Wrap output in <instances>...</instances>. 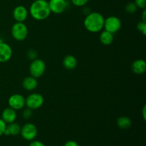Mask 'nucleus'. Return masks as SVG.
<instances>
[{
	"instance_id": "1",
	"label": "nucleus",
	"mask_w": 146,
	"mask_h": 146,
	"mask_svg": "<svg viewBox=\"0 0 146 146\" xmlns=\"http://www.w3.org/2000/svg\"><path fill=\"white\" fill-rule=\"evenodd\" d=\"M29 14L34 19L43 21L46 19L51 15L48 1L46 0H35L30 5Z\"/></svg>"
},
{
	"instance_id": "2",
	"label": "nucleus",
	"mask_w": 146,
	"mask_h": 146,
	"mask_svg": "<svg viewBox=\"0 0 146 146\" xmlns=\"http://www.w3.org/2000/svg\"><path fill=\"white\" fill-rule=\"evenodd\" d=\"M105 18L97 11H92L86 14L84 20V26L86 29L91 33L101 32L104 29Z\"/></svg>"
},
{
	"instance_id": "3",
	"label": "nucleus",
	"mask_w": 146,
	"mask_h": 146,
	"mask_svg": "<svg viewBox=\"0 0 146 146\" xmlns=\"http://www.w3.org/2000/svg\"><path fill=\"white\" fill-rule=\"evenodd\" d=\"M11 34L16 41H24L28 36V27L24 22H15L11 27Z\"/></svg>"
},
{
	"instance_id": "4",
	"label": "nucleus",
	"mask_w": 146,
	"mask_h": 146,
	"mask_svg": "<svg viewBox=\"0 0 146 146\" xmlns=\"http://www.w3.org/2000/svg\"><path fill=\"white\" fill-rule=\"evenodd\" d=\"M46 66L44 60L37 58L31 61L29 71L30 76L36 78H38L44 75L46 71Z\"/></svg>"
},
{
	"instance_id": "5",
	"label": "nucleus",
	"mask_w": 146,
	"mask_h": 146,
	"mask_svg": "<svg viewBox=\"0 0 146 146\" xmlns=\"http://www.w3.org/2000/svg\"><path fill=\"white\" fill-rule=\"evenodd\" d=\"M44 104V98L39 93H32L25 98V106L32 111L41 108Z\"/></svg>"
},
{
	"instance_id": "6",
	"label": "nucleus",
	"mask_w": 146,
	"mask_h": 146,
	"mask_svg": "<svg viewBox=\"0 0 146 146\" xmlns=\"http://www.w3.org/2000/svg\"><path fill=\"white\" fill-rule=\"evenodd\" d=\"M37 134H38L37 127L32 123H26L21 127L20 135L25 141H31L35 140Z\"/></svg>"
},
{
	"instance_id": "7",
	"label": "nucleus",
	"mask_w": 146,
	"mask_h": 146,
	"mask_svg": "<svg viewBox=\"0 0 146 146\" xmlns=\"http://www.w3.org/2000/svg\"><path fill=\"white\" fill-rule=\"evenodd\" d=\"M122 27L121 19L115 16H110L105 19L104 29L114 34L120 31Z\"/></svg>"
},
{
	"instance_id": "8",
	"label": "nucleus",
	"mask_w": 146,
	"mask_h": 146,
	"mask_svg": "<svg viewBox=\"0 0 146 146\" xmlns=\"http://www.w3.org/2000/svg\"><path fill=\"white\" fill-rule=\"evenodd\" d=\"M8 105L15 111L23 109L25 107V97L20 94H12L8 99Z\"/></svg>"
},
{
	"instance_id": "9",
	"label": "nucleus",
	"mask_w": 146,
	"mask_h": 146,
	"mask_svg": "<svg viewBox=\"0 0 146 146\" xmlns=\"http://www.w3.org/2000/svg\"><path fill=\"white\" fill-rule=\"evenodd\" d=\"M48 3L51 12L56 14H62L68 7L66 0H48Z\"/></svg>"
},
{
	"instance_id": "10",
	"label": "nucleus",
	"mask_w": 146,
	"mask_h": 146,
	"mask_svg": "<svg viewBox=\"0 0 146 146\" xmlns=\"http://www.w3.org/2000/svg\"><path fill=\"white\" fill-rule=\"evenodd\" d=\"M13 55L11 46L0 40V63H6L9 61Z\"/></svg>"
},
{
	"instance_id": "11",
	"label": "nucleus",
	"mask_w": 146,
	"mask_h": 146,
	"mask_svg": "<svg viewBox=\"0 0 146 146\" xmlns=\"http://www.w3.org/2000/svg\"><path fill=\"white\" fill-rule=\"evenodd\" d=\"M29 9L23 5H18L13 9L12 17L16 22H24L29 17Z\"/></svg>"
},
{
	"instance_id": "12",
	"label": "nucleus",
	"mask_w": 146,
	"mask_h": 146,
	"mask_svg": "<svg viewBox=\"0 0 146 146\" xmlns=\"http://www.w3.org/2000/svg\"><path fill=\"white\" fill-rule=\"evenodd\" d=\"M17 118V113L13 108L10 107L4 108L1 113V118L7 124L11 123L13 122H15L16 119Z\"/></svg>"
},
{
	"instance_id": "13",
	"label": "nucleus",
	"mask_w": 146,
	"mask_h": 146,
	"mask_svg": "<svg viewBox=\"0 0 146 146\" xmlns=\"http://www.w3.org/2000/svg\"><path fill=\"white\" fill-rule=\"evenodd\" d=\"M131 71L137 75L143 74L146 71V62L144 59H136L131 64Z\"/></svg>"
},
{
	"instance_id": "14",
	"label": "nucleus",
	"mask_w": 146,
	"mask_h": 146,
	"mask_svg": "<svg viewBox=\"0 0 146 146\" xmlns=\"http://www.w3.org/2000/svg\"><path fill=\"white\" fill-rule=\"evenodd\" d=\"M38 86L37 78L29 76L25 77L22 81V87L24 90L27 91H32L35 90Z\"/></svg>"
},
{
	"instance_id": "15",
	"label": "nucleus",
	"mask_w": 146,
	"mask_h": 146,
	"mask_svg": "<svg viewBox=\"0 0 146 146\" xmlns=\"http://www.w3.org/2000/svg\"><path fill=\"white\" fill-rule=\"evenodd\" d=\"M63 66L67 70H73L77 66L78 61L74 56L68 54L64 58L62 61Z\"/></svg>"
},
{
	"instance_id": "16",
	"label": "nucleus",
	"mask_w": 146,
	"mask_h": 146,
	"mask_svg": "<svg viewBox=\"0 0 146 146\" xmlns=\"http://www.w3.org/2000/svg\"><path fill=\"white\" fill-rule=\"evenodd\" d=\"M20 131H21V126L19 124L13 122L11 123L7 124L4 135L7 136H9V135L16 136V135H19Z\"/></svg>"
},
{
	"instance_id": "17",
	"label": "nucleus",
	"mask_w": 146,
	"mask_h": 146,
	"mask_svg": "<svg viewBox=\"0 0 146 146\" xmlns=\"http://www.w3.org/2000/svg\"><path fill=\"white\" fill-rule=\"evenodd\" d=\"M99 39L101 44L104 46H109L112 44V43L114 41V34H111L109 31H101V34L99 36Z\"/></svg>"
},
{
	"instance_id": "18",
	"label": "nucleus",
	"mask_w": 146,
	"mask_h": 146,
	"mask_svg": "<svg viewBox=\"0 0 146 146\" xmlns=\"http://www.w3.org/2000/svg\"><path fill=\"white\" fill-rule=\"evenodd\" d=\"M116 123L118 128L121 129L127 130L131 127L132 121L129 117L125 116V115H121L117 118Z\"/></svg>"
},
{
	"instance_id": "19",
	"label": "nucleus",
	"mask_w": 146,
	"mask_h": 146,
	"mask_svg": "<svg viewBox=\"0 0 146 146\" xmlns=\"http://www.w3.org/2000/svg\"><path fill=\"white\" fill-rule=\"evenodd\" d=\"M138 9V7L135 4L134 2H128L127 3L125 7V11H126L128 14H133Z\"/></svg>"
},
{
	"instance_id": "20",
	"label": "nucleus",
	"mask_w": 146,
	"mask_h": 146,
	"mask_svg": "<svg viewBox=\"0 0 146 146\" xmlns=\"http://www.w3.org/2000/svg\"><path fill=\"white\" fill-rule=\"evenodd\" d=\"M137 29L143 36L146 35V21H141L137 24Z\"/></svg>"
},
{
	"instance_id": "21",
	"label": "nucleus",
	"mask_w": 146,
	"mask_h": 146,
	"mask_svg": "<svg viewBox=\"0 0 146 146\" xmlns=\"http://www.w3.org/2000/svg\"><path fill=\"white\" fill-rule=\"evenodd\" d=\"M37 56H38V53H37V51L35 49H33V48H31V49H29L27 52V58L31 61L37 58Z\"/></svg>"
},
{
	"instance_id": "22",
	"label": "nucleus",
	"mask_w": 146,
	"mask_h": 146,
	"mask_svg": "<svg viewBox=\"0 0 146 146\" xmlns=\"http://www.w3.org/2000/svg\"><path fill=\"white\" fill-rule=\"evenodd\" d=\"M71 3L74 6L77 7H85L89 0H71Z\"/></svg>"
},
{
	"instance_id": "23",
	"label": "nucleus",
	"mask_w": 146,
	"mask_h": 146,
	"mask_svg": "<svg viewBox=\"0 0 146 146\" xmlns=\"http://www.w3.org/2000/svg\"><path fill=\"white\" fill-rule=\"evenodd\" d=\"M33 115V111L30 108H25L22 112V117L25 120H29L31 118V117Z\"/></svg>"
},
{
	"instance_id": "24",
	"label": "nucleus",
	"mask_w": 146,
	"mask_h": 146,
	"mask_svg": "<svg viewBox=\"0 0 146 146\" xmlns=\"http://www.w3.org/2000/svg\"><path fill=\"white\" fill-rule=\"evenodd\" d=\"M138 9H145L146 8V0H134L133 1Z\"/></svg>"
},
{
	"instance_id": "25",
	"label": "nucleus",
	"mask_w": 146,
	"mask_h": 146,
	"mask_svg": "<svg viewBox=\"0 0 146 146\" xmlns=\"http://www.w3.org/2000/svg\"><path fill=\"white\" fill-rule=\"evenodd\" d=\"M7 124L1 118H0V136L4 135V131L7 128Z\"/></svg>"
},
{
	"instance_id": "26",
	"label": "nucleus",
	"mask_w": 146,
	"mask_h": 146,
	"mask_svg": "<svg viewBox=\"0 0 146 146\" xmlns=\"http://www.w3.org/2000/svg\"><path fill=\"white\" fill-rule=\"evenodd\" d=\"M29 146H46L44 143H42L40 141H37V140H33L30 142Z\"/></svg>"
},
{
	"instance_id": "27",
	"label": "nucleus",
	"mask_w": 146,
	"mask_h": 146,
	"mask_svg": "<svg viewBox=\"0 0 146 146\" xmlns=\"http://www.w3.org/2000/svg\"><path fill=\"white\" fill-rule=\"evenodd\" d=\"M64 146H79L78 144V143L75 141H73V140H70V141H66V142L64 143Z\"/></svg>"
},
{
	"instance_id": "28",
	"label": "nucleus",
	"mask_w": 146,
	"mask_h": 146,
	"mask_svg": "<svg viewBox=\"0 0 146 146\" xmlns=\"http://www.w3.org/2000/svg\"><path fill=\"white\" fill-rule=\"evenodd\" d=\"M142 115H143V118L144 121L146 120V106L145 105L143 108L142 110Z\"/></svg>"
},
{
	"instance_id": "29",
	"label": "nucleus",
	"mask_w": 146,
	"mask_h": 146,
	"mask_svg": "<svg viewBox=\"0 0 146 146\" xmlns=\"http://www.w3.org/2000/svg\"><path fill=\"white\" fill-rule=\"evenodd\" d=\"M143 10V14H142V21H146V10L145 9Z\"/></svg>"
},
{
	"instance_id": "30",
	"label": "nucleus",
	"mask_w": 146,
	"mask_h": 146,
	"mask_svg": "<svg viewBox=\"0 0 146 146\" xmlns=\"http://www.w3.org/2000/svg\"><path fill=\"white\" fill-rule=\"evenodd\" d=\"M46 1H48V0H46Z\"/></svg>"
}]
</instances>
